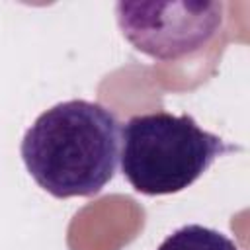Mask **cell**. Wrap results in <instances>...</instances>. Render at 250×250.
Instances as JSON below:
<instances>
[{"instance_id":"cell-3","label":"cell","mask_w":250,"mask_h":250,"mask_svg":"<svg viewBox=\"0 0 250 250\" xmlns=\"http://www.w3.org/2000/svg\"><path fill=\"white\" fill-rule=\"evenodd\" d=\"M221 2H117L123 37L158 61H176L205 47L223 25Z\"/></svg>"},{"instance_id":"cell-2","label":"cell","mask_w":250,"mask_h":250,"mask_svg":"<svg viewBox=\"0 0 250 250\" xmlns=\"http://www.w3.org/2000/svg\"><path fill=\"white\" fill-rule=\"evenodd\" d=\"M238 148L188 113L152 111L133 115L123 125L119 164L135 191L168 195L189 188L219 156Z\"/></svg>"},{"instance_id":"cell-4","label":"cell","mask_w":250,"mask_h":250,"mask_svg":"<svg viewBox=\"0 0 250 250\" xmlns=\"http://www.w3.org/2000/svg\"><path fill=\"white\" fill-rule=\"evenodd\" d=\"M156 250H238L236 244L223 232L203 227L186 225L168 234Z\"/></svg>"},{"instance_id":"cell-1","label":"cell","mask_w":250,"mask_h":250,"mask_svg":"<svg viewBox=\"0 0 250 250\" xmlns=\"http://www.w3.org/2000/svg\"><path fill=\"white\" fill-rule=\"evenodd\" d=\"M117 115L88 100L45 109L25 131L21 158L39 188L55 197H90L115 176L119 162Z\"/></svg>"}]
</instances>
